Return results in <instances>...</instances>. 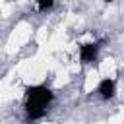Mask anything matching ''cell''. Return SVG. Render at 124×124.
Here are the masks:
<instances>
[{
	"label": "cell",
	"instance_id": "cell-2",
	"mask_svg": "<svg viewBox=\"0 0 124 124\" xmlns=\"http://www.w3.org/2000/svg\"><path fill=\"white\" fill-rule=\"evenodd\" d=\"M101 45H103V41H93V43H83V45H79V60H81L83 64L95 62Z\"/></svg>",
	"mask_w": 124,
	"mask_h": 124
},
{
	"label": "cell",
	"instance_id": "cell-4",
	"mask_svg": "<svg viewBox=\"0 0 124 124\" xmlns=\"http://www.w3.org/2000/svg\"><path fill=\"white\" fill-rule=\"evenodd\" d=\"M52 6H54V0H37L39 12H48V10H52Z\"/></svg>",
	"mask_w": 124,
	"mask_h": 124
},
{
	"label": "cell",
	"instance_id": "cell-3",
	"mask_svg": "<svg viewBox=\"0 0 124 124\" xmlns=\"http://www.w3.org/2000/svg\"><path fill=\"white\" fill-rule=\"evenodd\" d=\"M97 93H99V97L105 99V101L112 99L114 93H116V81H114L112 78H105V79H101L99 85H97Z\"/></svg>",
	"mask_w": 124,
	"mask_h": 124
},
{
	"label": "cell",
	"instance_id": "cell-1",
	"mask_svg": "<svg viewBox=\"0 0 124 124\" xmlns=\"http://www.w3.org/2000/svg\"><path fill=\"white\" fill-rule=\"evenodd\" d=\"M54 95L46 85H29L25 89V112L29 120H39L45 116L46 107L52 103Z\"/></svg>",
	"mask_w": 124,
	"mask_h": 124
},
{
	"label": "cell",
	"instance_id": "cell-5",
	"mask_svg": "<svg viewBox=\"0 0 124 124\" xmlns=\"http://www.w3.org/2000/svg\"><path fill=\"white\" fill-rule=\"evenodd\" d=\"M105 2H107V4H110V2H112V0H105Z\"/></svg>",
	"mask_w": 124,
	"mask_h": 124
}]
</instances>
